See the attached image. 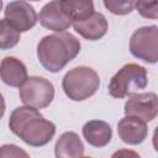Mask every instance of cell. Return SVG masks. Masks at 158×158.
Masks as SVG:
<instances>
[{
    "instance_id": "obj_1",
    "label": "cell",
    "mask_w": 158,
    "mask_h": 158,
    "mask_svg": "<svg viewBox=\"0 0 158 158\" xmlns=\"http://www.w3.org/2000/svg\"><path fill=\"white\" fill-rule=\"evenodd\" d=\"M9 127L14 135L31 147H43L56 135V125L31 106L14 109L9 118Z\"/></svg>"
},
{
    "instance_id": "obj_2",
    "label": "cell",
    "mask_w": 158,
    "mask_h": 158,
    "mask_svg": "<svg viewBox=\"0 0 158 158\" xmlns=\"http://www.w3.org/2000/svg\"><path fill=\"white\" fill-rule=\"evenodd\" d=\"M80 52L79 40L70 32L44 36L37 44V58L49 73L60 72Z\"/></svg>"
},
{
    "instance_id": "obj_3",
    "label": "cell",
    "mask_w": 158,
    "mask_h": 158,
    "mask_svg": "<svg viewBox=\"0 0 158 158\" xmlns=\"http://www.w3.org/2000/svg\"><path fill=\"white\" fill-rule=\"evenodd\" d=\"M100 86L99 74L90 67L79 65L65 73L62 79L64 94L73 101H84L93 96Z\"/></svg>"
},
{
    "instance_id": "obj_4",
    "label": "cell",
    "mask_w": 158,
    "mask_h": 158,
    "mask_svg": "<svg viewBox=\"0 0 158 158\" xmlns=\"http://www.w3.org/2000/svg\"><path fill=\"white\" fill-rule=\"evenodd\" d=\"M147 84L146 68L136 63H128L118 69L110 79L109 94L115 99H123L133 95L139 89H144Z\"/></svg>"
},
{
    "instance_id": "obj_5",
    "label": "cell",
    "mask_w": 158,
    "mask_h": 158,
    "mask_svg": "<svg viewBox=\"0 0 158 158\" xmlns=\"http://www.w3.org/2000/svg\"><path fill=\"white\" fill-rule=\"evenodd\" d=\"M19 96L25 106L44 109L54 99V86L48 79L32 75L20 88Z\"/></svg>"
},
{
    "instance_id": "obj_6",
    "label": "cell",
    "mask_w": 158,
    "mask_h": 158,
    "mask_svg": "<svg viewBox=\"0 0 158 158\" xmlns=\"http://www.w3.org/2000/svg\"><path fill=\"white\" fill-rule=\"evenodd\" d=\"M130 52L133 57L154 64L158 62V26L137 28L130 38Z\"/></svg>"
},
{
    "instance_id": "obj_7",
    "label": "cell",
    "mask_w": 158,
    "mask_h": 158,
    "mask_svg": "<svg viewBox=\"0 0 158 158\" xmlns=\"http://www.w3.org/2000/svg\"><path fill=\"white\" fill-rule=\"evenodd\" d=\"M38 21L44 28L58 33L65 32V30L73 26V19L64 5V0L47 2L40 11Z\"/></svg>"
},
{
    "instance_id": "obj_8",
    "label": "cell",
    "mask_w": 158,
    "mask_h": 158,
    "mask_svg": "<svg viewBox=\"0 0 158 158\" xmlns=\"http://www.w3.org/2000/svg\"><path fill=\"white\" fill-rule=\"evenodd\" d=\"M125 115L149 122L158 115V95L156 93H137L128 98L125 104Z\"/></svg>"
},
{
    "instance_id": "obj_9",
    "label": "cell",
    "mask_w": 158,
    "mask_h": 158,
    "mask_svg": "<svg viewBox=\"0 0 158 158\" xmlns=\"http://www.w3.org/2000/svg\"><path fill=\"white\" fill-rule=\"evenodd\" d=\"M4 19L19 32L30 31L38 21L33 6L27 1H11L4 10Z\"/></svg>"
},
{
    "instance_id": "obj_10",
    "label": "cell",
    "mask_w": 158,
    "mask_h": 158,
    "mask_svg": "<svg viewBox=\"0 0 158 158\" xmlns=\"http://www.w3.org/2000/svg\"><path fill=\"white\" fill-rule=\"evenodd\" d=\"M117 133L127 144H139L147 138L148 128L143 120L133 116H125L117 123Z\"/></svg>"
},
{
    "instance_id": "obj_11",
    "label": "cell",
    "mask_w": 158,
    "mask_h": 158,
    "mask_svg": "<svg viewBox=\"0 0 158 158\" xmlns=\"http://www.w3.org/2000/svg\"><path fill=\"white\" fill-rule=\"evenodd\" d=\"M73 27L77 33L88 41H98L102 38L109 28L107 20L100 12H94L88 19L77 21L73 23Z\"/></svg>"
},
{
    "instance_id": "obj_12",
    "label": "cell",
    "mask_w": 158,
    "mask_h": 158,
    "mask_svg": "<svg viewBox=\"0 0 158 158\" xmlns=\"http://www.w3.org/2000/svg\"><path fill=\"white\" fill-rule=\"evenodd\" d=\"M0 74L1 80L12 88H21L28 79L26 65L19 58L11 56L5 57L1 60Z\"/></svg>"
},
{
    "instance_id": "obj_13",
    "label": "cell",
    "mask_w": 158,
    "mask_h": 158,
    "mask_svg": "<svg viewBox=\"0 0 158 158\" xmlns=\"http://www.w3.org/2000/svg\"><path fill=\"white\" fill-rule=\"evenodd\" d=\"M81 132L85 141L90 146L96 148H102L107 146L112 138L111 126L102 120H90L85 122Z\"/></svg>"
},
{
    "instance_id": "obj_14",
    "label": "cell",
    "mask_w": 158,
    "mask_h": 158,
    "mask_svg": "<svg viewBox=\"0 0 158 158\" xmlns=\"http://www.w3.org/2000/svg\"><path fill=\"white\" fill-rule=\"evenodd\" d=\"M84 153V144L80 137L73 132L68 131L59 136L54 146L56 158H80Z\"/></svg>"
},
{
    "instance_id": "obj_15",
    "label": "cell",
    "mask_w": 158,
    "mask_h": 158,
    "mask_svg": "<svg viewBox=\"0 0 158 158\" xmlns=\"http://www.w3.org/2000/svg\"><path fill=\"white\" fill-rule=\"evenodd\" d=\"M64 5L73 19V23L88 19L95 12L94 4L89 0H64Z\"/></svg>"
},
{
    "instance_id": "obj_16",
    "label": "cell",
    "mask_w": 158,
    "mask_h": 158,
    "mask_svg": "<svg viewBox=\"0 0 158 158\" xmlns=\"http://www.w3.org/2000/svg\"><path fill=\"white\" fill-rule=\"evenodd\" d=\"M21 37V32L14 28L5 19L0 21V48L2 51L15 47Z\"/></svg>"
},
{
    "instance_id": "obj_17",
    "label": "cell",
    "mask_w": 158,
    "mask_h": 158,
    "mask_svg": "<svg viewBox=\"0 0 158 158\" xmlns=\"http://www.w3.org/2000/svg\"><path fill=\"white\" fill-rule=\"evenodd\" d=\"M138 14L144 19L157 20L158 19V0L154 1H136L135 4Z\"/></svg>"
},
{
    "instance_id": "obj_18",
    "label": "cell",
    "mask_w": 158,
    "mask_h": 158,
    "mask_svg": "<svg viewBox=\"0 0 158 158\" xmlns=\"http://www.w3.org/2000/svg\"><path fill=\"white\" fill-rule=\"evenodd\" d=\"M135 1H104V6L114 15H127L135 9Z\"/></svg>"
},
{
    "instance_id": "obj_19",
    "label": "cell",
    "mask_w": 158,
    "mask_h": 158,
    "mask_svg": "<svg viewBox=\"0 0 158 158\" xmlns=\"http://www.w3.org/2000/svg\"><path fill=\"white\" fill-rule=\"evenodd\" d=\"M0 158H31L26 151L16 144H2L0 148Z\"/></svg>"
},
{
    "instance_id": "obj_20",
    "label": "cell",
    "mask_w": 158,
    "mask_h": 158,
    "mask_svg": "<svg viewBox=\"0 0 158 158\" xmlns=\"http://www.w3.org/2000/svg\"><path fill=\"white\" fill-rule=\"evenodd\" d=\"M111 158H141V156L137 152L132 151V149L122 148V149H118V151L114 152Z\"/></svg>"
},
{
    "instance_id": "obj_21",
    "label": "cell",
    "mask_w": 158,
    "mask_h": 158,
    "mask_svg": "<svg viewBox=\"0 0 158 158\" xmlns=\"http://www.w3.org/2000/svg\"><path fill=\"white\" fill-rule=\"evenodd\" d=\"M152 144H153L154 151H156V152H158V126L154 128L153 137H152Z\"/></svg>"
},
{
    "instance_id": "obj_22",
    "label": "cell",
    "mask_w": 158,
    "mask_h": 158,
    "mask_svg": "<svg viewBox=\"0 0 158 158\" xmlns=\"http://www.w3.org/2000/svg\"><path fill=\"white\" fill-rule=\"evenodd\" d=\"M80 158H91V157H80Z\"/></svg>"
}]
</instances>
